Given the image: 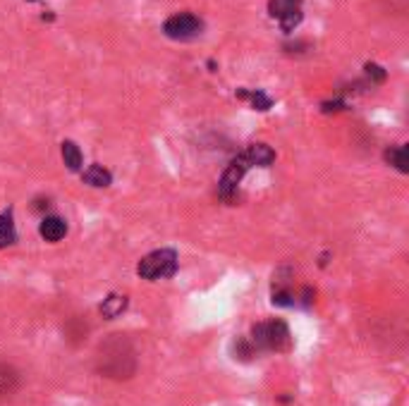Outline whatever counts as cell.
I'll return each instance as SVG.
<instances>
[{"instance_id":"cell-1","label":"cell","mask_w":409,"mask_h":406,"mask_svg":"<svg viewBox=\"0 0 409 406\" xmlns=\"http://www.w3.org/2000/svg\"><path fill=\"white\" fill-rule=\"evenodd\" d=\"M289 342V327L283 320H266L251 327V345L263 351H285Z\"/></svg>"},{"instance_id":"cell-2","label":"cell","mask_w":409,"mask_h":406,"mask_svg":"<svg viewBox=\"0 0 409 406\" xmlns=\"http://www.w3.org/2000/svg\"><path fill=\"white\" fill-rule=\"evenodd\" d=\"M178 273V253L175 249H158L144 256L137 265V275L142 280H165Z\"/></svg>"},{"instance_id":"cell-3","label":"cell","mask_w":409,"mask_h":406,"mask_svg":"<svg viewBox=\"0 0 409 406\" xmlns=\"http://www.w3.org/2000/svg\"><path fill=\"white\" fill-rule=\"evenodd\" d=\"M201 31H204V22H201L196 14L191 12H180L173 14V17L165 19L163 24V34L173 41H191L199 39Z\"/></svg>"},{"instance_id":"cell-4","label":"cell","mask_w":409,"mask_h":406,"mask_svg":"<svg viewBox=\"0 0 409 406\" xmlns=\"http://www.w3.org/2000/svg\"><path fill=\"white\" fill-rule=\"evenodd\" d=\"M268 14L280 22L283 31H292L302 22V0H268Z\"/></svg>"},{"instance_id":"cell-5","label":"cell","mask_w":409,"mask_h":406,"mask_svg":"<svg viewBox=\"0 0 409 406\" xmlns=\"http://www.w3.org/2000/svg\"><path fill=\"white\" fill-rule=\"evenodd\" d=\"M249 160L245 158V153L237 155L235 160H232L230 165L225 168V173H222L220 182H218V196L225 201H232V196L237 194V184L242 182V177L247 175V170H249Z\"/></svg>"},{"instance_id":"cell-6","label":"cell","mask_w":409,"mask_h":406,"mask_svg":"<svg viewBox=\"0 0 409 406\" xmlns=\"http://www.w3.org/2000/svg\"><path fill=\"white\" fill-rule=\"evenodd\" d=\"M39 232H41V237H44L46 242L55 244V242H60V239L67 234V222L63 220V218H58V215L44 218V220H41V225H39Z\"/></svg>"},{"instance_id":"cell-7","label":"cell","mask_w":409,"mask_h":406,"mask_svg":"<svg viewBox=\"0 0 409 406\" xmlns=\"http://www.w3.org/2000/svg\"><path fill=\"white\" fill-rule=\"evenodd\" d=\"M245 158L249 160L251 168L254 165H256V168H268V165H273V160H276V151L266 144H251L249 148L245 151Z\"/></svg>"},{"instance_id":"cell-8","label":"cell","mask_w":409,"mask_h":406,"mask_svg":"<svg viewBox=\"0 0 409 406\" xmlns=\"http://www.w3.org/2000/svg\"><path fill=\"white\" fill-rule=\"evenodd\" d=\"M17 385H19L17 371L12 366H8V363H0V399L10 397L17 389Z\"/></svg>"},{"instance_id":"cell-9","label":"cell","mask_w":409,"mask_h":406,"mask_svg":"<svg viewBox=\"0 0 409 406\" xmlns=\"http://www.w3.org/2000/svg\"><path fill=\"white\" fill-rule=\"evenodd\" d=\"M17 242V232H15L12 211L0 213V249H8Z\"/></svg>"},{"instance_id":"cell-10","label":"cell","mask_w":409,"mask_h":406,"mask_svg":"<svg viewBox=\"0 0 409 406\" xmlns=\"http://www.w3.org/2000/svg\"><path fill=\"white\" fill-rule=\"evenodd\" d=\"M84 182L89 186H98V189H101V186H111L113 175L108 173L103 165H91V168L84 173Z\"/></svg>"},{"instance_id":"cell-11","label":"cell","mask_w":409,"mask_h":406,"mask_svg":"<svg viewBox=\"0 0 409 406\" xmlns=\"http://www.w3.org/2000/svg\"><path fill=\"white\" fill-rule=\"evenodd\" d=\"M125 309H127V296H120V294H111L101 304V313L106 316V318H117Z\"/></svg>"},{"instance_id":"cell-12","label":"cell","mask_w":409,"mask_h":406,"mask_svg":"<svg viewBox=\"0 0 409 406\" xmlns=\"http://www.w3.org/2000/svg\"><path fill=\"white\" fill-rule=\"evenodd\" d=\"M60 153H63V160H65L67 170L77 173V170L82 168V151H79V146H77L75 142H63Z\"/></svg>"},{"instance_id":"cell-13","label":"cell","mask_w":409,"mask_h":406,"mask_svg":"<svg viewBox=\"0 0 409 406\" xmlns=\"http://www.w3.org/2000/svg\"><path fill=\"white\" fill-rule=\"evenodd\" d=\"M388 163L395 165L400 173H409V148L407 146H395L386 153Z\"/></svg>"},{"instance_id":"cell-14","label":"cell","mask_w":409,"mask_h":406,"mask_svg":"<svg viewBox=\"0 0 409 406\" xmlns=\"http://www.w3.org/2000/svg\"><path fill=\"white\" fill-rule=\"evenodd\" d=\"M237 96L245 98V101H251V106L256 108V110H268V108H271V98L263 91H247V88H240Z\"/></svg>"},{"instance_id":"cell-15","label":"cell","mask_w":409,"mask_h":406,"mask_svg":"<svg viewBox=\"0 0 409 406\" xmlns=\"http://www.w3.org/2000/svg\"><path fill=\"white\" fill-rule=\"evenodd\" d=\"M366 75H369V79H374L376 84L386 81V72H383L378 65H374V62H369V65H366Z\"/></svg>"}]
</instances>
